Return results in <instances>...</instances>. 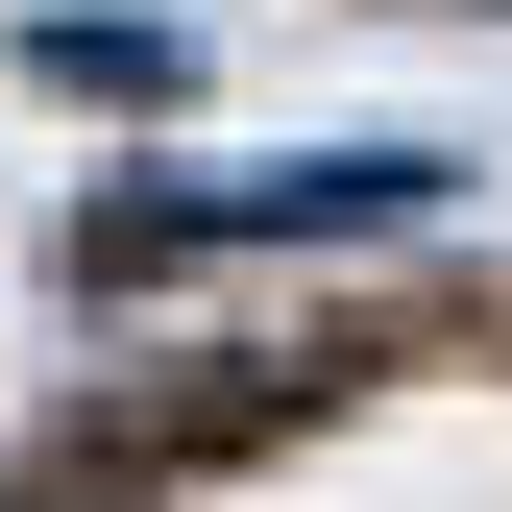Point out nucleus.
Here are the masks:
<instances>
[{"mask_svg":"<svg viewBox=\"0 0 512 512\" xmlns=\"http://www.w3.org/2000/svg\"><path fill=\"white\" fill-rule=\"evenodd\" d=\"M366 220H439V147L220 171V196H98V220H74V293H122V269H220V244H366Z\"/></svg>","mask_w":512,"mask_h":512,"instance_id":"f257e3e1","label":"nucleus"},{"mask_svg":"<svg viewBox=\"0 0 512 512\" xmlns=\"http://www.w3.org/2000/svg\"><path fill=\"white\" fill-rule=\"evenodd\" d=\"M0 512H74V488H0Z\"/></svg>","mask_w":512,"mask_h":512,"instance_id":"f03ea898","label":"nucleus"},{"mask_svg":"<svg viewBox=\"0 0 512 512\" xmlns=\"http://www.w3.org/2000/svg\"><path fill=\"white\" fill-rule=\"evenodd\" d=\"M488 25H512V0H488Z\"/></svg>","mask_w":512,"mask_h":512,"instance_id":"7ed1b4c3","label":"nucleus"}]
</instances>
